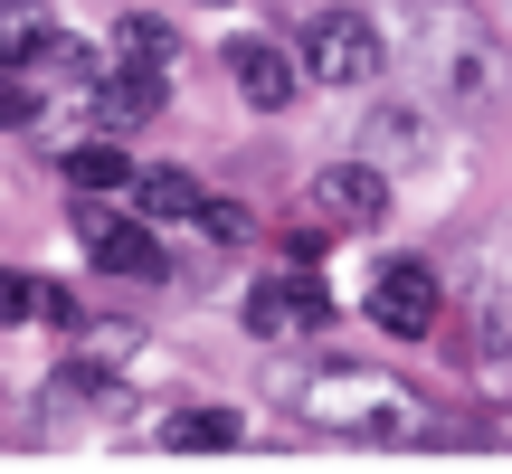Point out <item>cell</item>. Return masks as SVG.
<instances>
[{
	"mask_svg": "<svg viewBox=\"0 0 512 474\" xmlns=\"http://www.w3.org/2000/svg\"><path fill=\"white\" fill-rule=\"evenodd\" d=\"M114 48H124L133 67H181V29H171L162 10H124L114 19Z\"/></svg>",
	"mask_w": 512,
	"mask_h": 474,
	"instance_id": "cell-15",
	"label": "cell"
},
{
	"mask_svg": "<svg viewBox=\"0 0 512 474\" xmlns=\"http://www.w3.org/2000/svg\"><path fill=\"white\" fill-rule=\"evenodd\" d=\"M76 247H86L105 275H124V285H162L171 275V247L152 237V219L143 209H105L95 190H76Z\"/></svg>",
	"mask_w": 512,
	"mask_h": 474,
	"instance_id": "cell-3",
	"label": "cell"
},
{
	"mask_svg": "<svg viewBox=\"0 0 512 474\" xmlns=\"http://www.w3.org/2000/svg\"><path fill=\"white\" fill-rule=\"evenodd\" d=\"M228 86H238L256 114H285L294 95H304V57L275 48V38H228Z\"/></svg>",
	"mask_w": 512,
	"mask_h": 474,
	"instance_id": "cell-9",
	"label": "cell"
},
{
	"mask_svg": "<svg viewBox=\"0 0 512 474\" xmlns=\"http://www.w3.org/2000/svg\"><path fill=\"white\" fill-rule=\"evenodd\" d=\"M427 143H437V124H427V105H408V95H380V105L361 114V152H370L380 171L427 162Z\"/></svg>",
	"mask_w": 512,
	"mask_h": 474,
	"instance_id": "cell-10",
	"label": "cell"
},
{
	"mask_svg": "<svg viewBox=\"0 0 512 474\" xmlns=\"http://www.w3.org/2000/svg\"><path fill=\"white\" fill-rule=\"evenodd\" d=\"M285 408L323 437H380V446H408V437H437L418 408V389L389 380V370H361V361H323L304 380H285Z\"/></svg>",
	"mask_w": 512,
	"mask_h": 474,
	"instance_id": "cell-1",
	"label": "cell"
},
{
	"mask_svg": "<svg viewBox=\"0 0 512 474\" xmlns=\"http://www.w3.org/2000/svg\"><path fill=\"white\" fill-rule=\"evenodd\" d=\"M361 313L389 332V342H427V332L446 323V285H437V266H427V256H389V266L370 275Z\"/></svg>",
	"mask_w": 512,
	"mask_h": 474,
	"instance_id": "cell-5",
	"label": "cell"
},
{
	"mask_svg": "<svg viewBox=\"0 0 512 474\" xmlns=\"http://www.w3.org/2000/svg\"><path fill=\"white\" fill-rule=\"evenodd\" d=\"M294 57H304L313 86H370V76L389 67V38L370 29V10H313L304 38H294Z\"/></svg>",
	"mask_w": 512,
	"mask_h": 474,
	"instance_id": "cell-4",
	"label": "cell"
},
{
	"mask_svg": "<svg viewBox=\"0 0 512 474\" xmlns=\"http://www.w3.org/2000/svg\"><path fill=\"white\" fill-rule=\"evenodd\" d=\"M86 105H95V133H143V124H162V105H171V67H105L86 86Z\"/></svg>",
	"mask_w": 512,
	"mask_h": 474,
	"instance_id": "cell-8",
	"label": "cell"
},
{
	"mask_svg": "<svg viewBox=\"0 0 512 474\" xmlns=\"http://www.w3.org/2000/svg\"><path fill=\"white\" fill-rule=\"evenodd\" d=\"M48 323V332H86V304H76L57 275H29V266H0V323Z\"/></svg>",
	"mask_w": 512,
	"mask_h": 474,
	"instance_id": "cell-11",
	"label": "cell"
},
{
	"mask_svg": "<svg viewBox=\"0 0 512 474\" xmlns=\"http://www.w3.org/2000/svg\"><path fill=\"white\" fill-rule=\"evenodd\" d=\"M418 67H427V95L456 114H494L512 67H503V38L484 29L465 0H437V10H418Z\"/></svg>",
	"mask_w": 512,
	"mask_h": 474,
	"instance_id": "cell-2",
	"label": "cell"
},
{
	"mask_svg": "<svg viewBox=\"0 0 512 474\" xmlns=\"http://www.w3.org/2000/svg\"><path fill=\"white\" fill-rule=\"evenodd\" d=\"M200 10H228V0H200Z\"/></svg>",
	"mask_w": 512,
	"mask_h": 474,
	"instance_id": "cell-18",
	"label": "cell"
},
{
	"mask_svg": "<svg viewBox=\"0 0 512 474\" xmlns=\"http://www.w3.org/2000/svg\"><path fill=\"white\" fill-rule=\"evenodd\" d=\"M247 332H256V342H313V332H332V285L313 266L256 275V285H247Z\"/></svg>",
	"mask_w": 512,
	"mask_h": 474,
	"instance_id": "cell-6",
	"label": "cell"
},
{
	"mask_svg": "<svg viewBox=\"0 0 512 474\" xmlns=\"http://www.w3.org/2000/svg\"><path fill=\"white\" fill-rule=\"evenodd\" d=\"M200 200H209V190L190 181V171H171V162L133 171V209H143L152 228H171V219H181V228H200Z\"/></svg>",
	"mask_w": 512,
	"mask_h": 474,
	"instance_id": "cell-13",
	"label": "cell"
},
{
	"mask_svg": "<svg viewBox=\"0 0 512 474\" xmlns=\"http://www.w3.org/2000/svg\"><path fill=\"white\" fill-rule=\"evenodd\" d=\"M38 105H48V95H38L29 76H10V67H0V133H29V124H38Z\"/></svg>",
	"mask_w": 512,
	"mask_h": 474,
	"instance_id": "cell-16",
	"label": "cell"
},
{
	"mask_svg": "<svg viewBox=\"0 0 512 474\" xmlns=\"http://www.w3.org/2000/svg\"><path fill=\"white\" fill-rule=\"evenodd\" d=\"M133 171H143V162H133L114 133H95V143H67V152H57V181H67V190H95V200L133 190Z\"/></svg>",
	"mask_w": 512,
	"mask_h": 474,
	"instance_id": "cell-12",
	"label": "cell"
},
{
	"mask_svg": "<svg viewBox=\"0 0 512 474\" xmlns=\"http://www.w3.org/2000/svg\"><path fill=\"white\" fill-rule=\"evenodd\" d=\"M247 418L238 408H171L162 418V446H190V456H219V446H238Z\"/></svg>",
	"mask_w": 512,
	"mask_h": 474,
	"instance_id": "cell-14",
	"label": "cell"
},
{
	"mask_svg": "<svg viewBox=\"0 0 512 474\" xmlns=\"http://www.w3.org/2000/svg\"><path fill=\"white\" fill-rule=\"evenodd\" d=\"M200 228L219 237V247H247V237H256V219H247L238 200H200Z\"/></svg>",
	"mask_w": 512,
	"mask_h": 474,
	"instance_id": "cell-17",
	"label": "cell"
},
{
	"mask_svg": "<svg viewBox=\"0 0 512 474\" xmlns=\"http://www.w3.org/2000/svg\"><path fill=\"white\" fill-rule=\"evenodd\" d=\"M304 209L323 228H380L389 219V171L370 162V152H351V162H323L304 181Z\"/></svg>",
	"mask_w": 512,
	"mask_h": 474,
	"instance_id": "cell-7",
	"label": "cell"
}]
</instances>
